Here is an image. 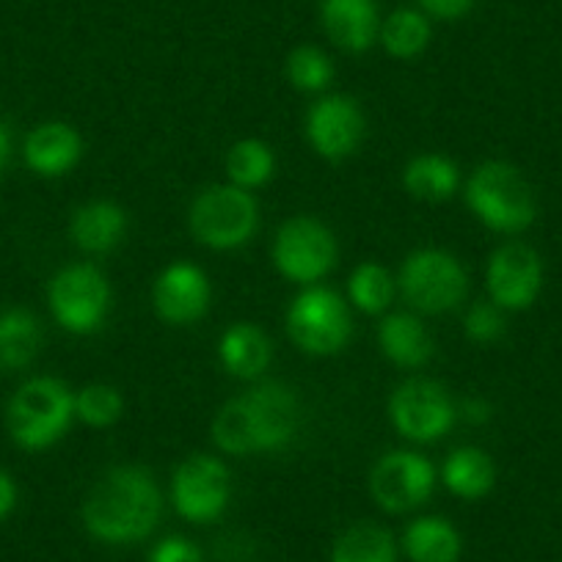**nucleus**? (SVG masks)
I'll list each match as a JSON object with an SVG mask.
<instances>
[{"instance_id": "1", "label": "nucleus", "mask_w": 562, "mask_h": 562, "mask_svg": "<svg viewBox=\"0 0 562 562\" xmlns=\"http://www.w3.org/2000/svg\"><path fill=\"white\" fill-rule=\"evenodd\" d=\"M299 430V400L281 383H259L229 400L213 419V441L229 456L288 447Z\"/></svg>"}, {"instance_id": "2", "label": "nucleus", "mask_w": 562, "mask_h": 562, "mask_svg": "<svg viewBox=\"0 0 562 562\" xmlns=\"http://www.w3.org/2000/svg\"><path fill=\"white\" fill-rule=\"evenodd\" d=\"M164 499L153 474L116 467L97 480L83 502V524L102 543H135L158 527Z\"/></svg>"}, {"instance_id": "3", "label": "nucleus", "mask_w": 562, "mask_h": 562, "mask_svg": "<svg viewBox=\"0 0 562 562\" xmlns=\"http://www.w3.org/2000/svg\"><path fill=\"white\" fill-rule=\"evenodd\" d=\"M467 202L488 229L502 235H518L529 229L538 215L532 186L524 180L516 166L505 160H488L474 169L467 182Z\"/></svg>"}, {"instance_id": "4", "label": "nucleus", "mask_w": 562, "mask_h": 562, "mask_svg": "<svg viewBox=\"0 0 562 562\" xmlns=\"http://www.w3.org/2000/svg\"><path fill=\"white\" fill-rule=\"evenodd\" d=\"M72 416L75 394L56 378H34L9 403L7 425L23 450H47L64 439Z\"/></svg>"}, {"instance_id": "5", "label": "nucleus", "mask_w": 562, "mask_h": 562, "mask_svg": "<svg viewBox=\"0 0 562 562\" xmlns=\"http://www.w3.org/2000/svg\"><path fill=\"white\" fill-rule=\"evenodd\" d=\"M193 237L215 251L246 246L259 226L257 199L237 186H213L196 196L188 213Z\"/></svg>"}, {"instance_id": "6", "label": "nucleus", "mask_w": 562, "mask_h": 562, "mask_svg": "<svg viewBox=\"0 0 562 562\" xmlns=\"http://www.w3.org/2000/svg\"><path fill=\"white\" fill-rule=\"evenodd\" d=\"M405 301L425 315H445L463 304L469 276L463 265L441 248H419L408 254L400 270Z\"/></svg>"}, {"instance_id": "7", "label": "nucleus", "mask_w": 562, "mask_h": 562, "mask_svg": "<svg viewBox=\"0 0 562 562\" xmlns=\"http://www.w3.org/2000/svg\"><path fill=\"white\" fill-rule=\"evenodd\" d=\"M288 331L304 353L334 356L350 342L353 323L348 306L334 290L312 284L290 304Z\"/></svg>"}, {"instance_id": "8", "label": "nucleus", "mask_w": 562, "mask_h": 562, "mask_svg": "<svg viewBox=\"0 0 562 562\" xmlns=\"http://www.w3.org/2000/svg\"><path fill=\"white\" fill-rule=\"evenodd\" d=\"M273 265L295 284L312 288L337 265V240L326 224L310 215L290 218L276 232Z\"/></svg>"}, {"instance_id": "9", "label": "nucleus", "mask_w": 562, "mask_h": 562, "mask_svg": "<svg viewBox=\"0 0 562 562\" xmlns=\"http://www.w3.org/2000/svg\"><path fill=\"white\" fill-rule=\"evenodd\" d=\"M50 310L69 334H94L111 310V284L94 265H69L50 281Z\"/></svg>"}, {"instance_id": "10", "label": "nucleus", "mask_w": 562, "mask_h": 562, "mask_svg": "<svg viewBox=\"0 0 562 562\" xmlns=\"http://www.w3.org/2000/svg\"><path fill=\"white\" fill-rule=\"evenodd\" d=\"M389 416L405 439L428 445L450 434L458 419V408L441 383L414 378L392 394Z\"/></svg>"}, {"instance_id": "11", "label": "nucleus", "mask_w": 562, "mask_h": 562, "mask_svg": "<svg viewBox=\"0 0 562 562\" xmlns=\"http://www.w3.org/2000/svg\"><path fill=\"white\" fill-rule=\"evenodd\" d=\"M229 472L218 458L193 456L180 463L171 480V499L177 513L193 524L215 521L229 505Z\"/></svg>"}, {"instance_id": "12", "label": "nucleus", "mask_w": 562, "mask_h": 562, "mask_svg": "<svg viewBox=\"0 0 562 562\" xmlns=\"http://www.w3.org/2000/svg\"><path fill=\"white\" fill-rule=\"evenodd\" d=\"M436 488V469L416 452H389L370 474V494L386 513H408L425 505Z\"/></svg>"}, {"instance_id": "13", "label": "nucleus", "mask_w": 562, "mask_h": 562, "mask_svg": "<svg viewBox=\"0 0 562 562\" xmlns=\"http://www.w3.org/2000/svg\"><path fill=\"white\" fill-rule=\"evenodd\" d=\"M488 293L499 310L521 312L538 301L543 290V262L538 251L524 243H507L496 248L488 262Z\"/></svg>"}, {"instance_id": "14", "label": "nucleus", "mask_w": 562, "mask_h": 562, "mask_svg": "<svg viewBox=\"0 0 562 562\" xmlns=\"http://www.w3.org/2000/svg\"><path fill=\"white\" fill-rule=\"evenodd\" d=\"M364 113L353 97L328 94L310 108L306 138L312 149L326 160H345L364 140Z\"/></svg>"}, {"instance_id": "15", "label": "nucleus", "mask_w": 562, "mask_h": 562, "mask_svg": "<svg viewBox=\"0 0 562 562\" xmlns=\"http://www.w3.org/2000/svg\"><path fill=\"white\" fill-rule=\"evenodd\" d=\"M210 279L191 262H175L158 276L153 290L155 312L169 326H191L210 306Z\"/></svg>"}, {"instance_id": "16", "label": "nucleus", "mask_w": 562, "mask_h": 562, "mask_svg": "<svg viewBox=\"0 0 562 562\" xmlns=\"http://www.w3.org/2000/svg\"><path fill=\"white\" fill-rule=\"evenodd\" d=\"M25 164L40 177H64L83 158V138L67 122H45L25 138Z\"/></svg>"}, {"instance_id": "17", "label": "nucleus", "mask_w": 562, "mask_h": 562, "mask_svg": "<svg viewBox=\"0 0 562 562\" xmlns=\"http://www.w3.org/2000/svg\"><path fill=\"white\" fill-rule=\"evenodd\" d=\"M321 20L328 40L348 53L370 50L381 31L375 0H323Z\"/></svg>"}, {"instance_id": "18", "label": "nucleus", "mask_w": 562, "mask_h": 562, "mask_svg": "<svg viewBox=\"0 0 562 562\" xmlns=\"http://www.w3.org/2000/svg\"><path fill=\"white\" fill-rule=\"evenodd\" d=\"M218 356L229 375L254 381L268 370L273 350H270V339L265 337V331H259L251 323H235L221 337Z\"/></svg>"}, {"instance_id": "19", "label": "nucleus", "mask_w": 562, "mask_h": 562, "mask_svg": "<svg viewBox=\"0 0 562 562\" xmlns=\"http://www.w3.org/2000/svg\"><path fill=\"white\" fill-rule=\"evenodd\" d=\"M69 232L78 248L89 254H105L122 243L127 232V213L113 202H89L75 213Z\"/></svg>"}, {"instance_id": "20", "label": "nucleus", "mask_w": 562, "mask_h": 562, "mask_svg": "<svg viewBox=\"0 0 562 562\" xmlns=\"http://www.w3.org/2000/svg\"><path fill=\"white\" fill-rule=\"evenodd\" d=\"M383 356L397 367H422L434 356V339L414 315H389L378 331Z\"/></svg>"}, {"instance_id": "21", "label": "nucleus", "mask_w": 562, "mask_h": 562, "mask_svg": "<svg viewBox=\"0 0 562 562\" xmlns=\"http://www.w3.org/2000/svg\"><path fill=\"white\" fill-rule=\"evenodd\" d=\"M403 546L414 562H458L463 549L458 529L439 516L416 518L405 529Z\"/></svg>"}, {"instance_id": "22", "label": "nucleus", "mask_w": 562, "mask_h": 562, "mask_svg": "<svg viewBox=\"0 0 562 562\" xmlns=\"http://www.w3.org/2000/svg\"><path fill=\"white\" fill-rule=\"evenodd\" d=\"M403 186L422 202H447L461 186V171L445 155H419L405 166Z\"/></svg>"}, {"instance_id": "23", "label": "nucleus", "mask_w": 562, "mask_h": 562, "mask_svg": "<svg viewBox=\"0 0 562 562\" xmlns=\"http://www.w3.org/2000/svg\"><path fill=\"white\" fill-rule=\"evenodd\" d=\"M441 480L461 499H483L494 488L496 467L488 452L477 450V447H461L447 458Z\"/></svg>"}, {"instance_id": "24", "label": "nucleus", "mask_w": 562, "mask_h": 562, "mask_svg": "<svg viewBox=\"0 0 562 562\" xmlns=\"http://www.w3.org/2000/svg\"><path fill=\"white\" fill-rule=\"evenodd\" d=\"M42 345V328L31 312H0V370H23L36 359Z\"/></svg>"}, {"instance_id": "25", "label": "nucleus", "mask_w": 562, "mask_h": 562, "mask_svg": "<svg viewBox=\"0 0 562 562\" xmlns=\"http://www.w3.org/2000/svg\"><path fill=\"white\" fill-rule=\"evenodd\" d=\"M331 562H397V546L386 529L364 521L339 535Z\"/></svg>"}, {"instance_id": "26", "label": "nucleus", "mask_w": 562, "mask_h": 562, "mask_svg": "<svg viewBox=\"0 0 562 562\" xmlns=\"http://www.w3.org/2000/svg\"><path fill=\"white\" fill-rule=\"evenodd\" d=\"M381 42L389 56L400 58V61L416 58L430 45L428 18L416 9H397L381 25Z\"/></svg>"}, {"instance_id": "27", "label": "nucleus", "mask_w": 562, "mask_h": 562, "mask_svg": "<svg viewBox=\"0 0 562 562\" xmlns=\"http://www.w3.org/2000/svg\"><path fill=\"white\" fill-rule=\"evenodd\" d=\"M273 171H276V158L265 140L246 138V140H237L235 147L229 149V158H226V175H229L232 186L243 188V191H254V188H262L265 182L273 177Z\"/></svg>"}, {"instance_id": "28", "label": "nucleus", "mask_w": 562, "mask_h": 562, "mask_svg": "<svg viewBox=\"0 0 562 562\" xmlns=\"http://www.w3.org/2000/svg\"><path fill=\"white\" fill-rule=\"evenodd\" d=\"M350 301L364 315H381L394 299V279L383 265L364 262L353 270L348 281Z\"/></svg>"}, {"instance_id": "29", "label": "nucleus", "mask_w": 562, "mask_h": 562, "mask_svg": "<svg viewBox=\"0 0 562 562\" xmlns=\"http://www.w3.org/2000/svg\"><path fill=\"white\" fill-rule=\"evenodd\" d=\"M124 397L108 383H91L75 394V416L89 428H111L122 419Z\"/></svg>"}, {"instance_id": "30", "label": "nucleus", "mask_w": 562, "mask_h": 562, "mask_svg": "<svg viewBox=\"0 0 562 562\" xmlns=\"http://www.w3.org/2000/svg\"><path fill=\"white\" fill-rule=\"evenodd\" d=\"M288 78L290 83L306 94L326 91L334 80V64L321 47H295L288 58Z\"/></svg>"}, {"instance_id": "31", "label": "nucleus", "mask_w": 562, "mask_h": 562, "mask_svg": "<svg viewBox=\"0 0 562 562\" xmlns=\"http://www.w3.org/2000/svg\"><path fill=\"white\" fill-rule=\"evenodd\" d=\"M502 312L505 310H499L494 301H477V304H472V310L463 317V331H467V337L477 345H491L505 337L507 323Z\"/></svg>"}, {"instance_id": "32", "label": "nucleus", "mask_w": 562, "mask_h": 562, "mask_svg": "<svg viewBox=\"0 0 562 562\" xmlns=\"http://www.w3.org/2000/svg\"><path fill=\"white\" fill-rule=\"evenodd\" d=\"M149 562H204L202 551L186 538H166L155 546Z\"/></svg>"}, {"instance_id": "33", "label": "nucleus", "mask_w": 562, "mask_h": 562, "mask_svg": "<svg viewBox=\"0 0 562 562\" xmlns=\"http://www.w3.org/2000/svg\"><path fill=\"white\" fill-rule=\"evenodd\" d=\"M422 9L439 20H458L474 7V0H419Z\"/></svg>"}, {"instance_id": "34", "label": "nucleus", "mask_w": 562, "mask_h": 562, "mask_svg": "<svg viewBox=\"0 0 562 562\" xmlns=\"http://www.w3.org/2000/svg\"><path fill=\"white\" fill-rule=\"evenodd\" d=\"M491 414H494V411H491V405L485 403L483 397H467L461 403V414L458 416H463V419L472 422V425H485V422L491 419Z\"/></svg>"}, {"instance_id": "35", "label": "nucleus", "mask_w": 562, "mask_h": 562, "mask_svg": "<svg viewBox=\"0 0 562 562\" xmlns=\"http://www.w3.org/2000/svg\"><path fill=\"white\" fill-rule=\"evenodd\" d=\"M14 505H18V485L7 472H0V521L14 510Z\"/></svg>"}, {"instance_id": "36", "label": "nucleus", "mask_w": 562, "mask_h": 562, "mask_svg": "<svg viewBox=\"0 0 562 562\" xmlns=\"http://www.w3.org/2000/svg\"><path fill=\"white\" fill-rule=\"evenodd\" d=\"M9 149H12V140H9L7 127H3V122H0V175H3V169H7Z\"/></svg>"}]
</instances>
